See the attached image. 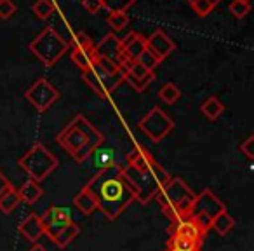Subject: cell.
I'll list each match as a JSON object with an SVG mask.
<instances>
[{
    "mask_svg": "<svg viewBox=\"0 0 254 251\" xmlns=\"http://www.w3.org/2000/svg\"><path fill=\"white\" fill-rule=\"evenodd\" d=\"M19 204H21V199H19L18 190H16L12 185L4 192V194L0 195V211L5 213V215L12 213Z\"/></svg>",
    "mask_w": 254,
    "mask_h": 251,
    "instance_id": "603a6c76",
    "label": "cell"
},
{
    "mask_svg": "<svg viewBox=\"0 0 254 251\" xmlns=\"http://www.w3.org/2000/svg\"><path fill=\"white\" fill-rule=\"evenodd\" d=\"M28 251H47V250H46V248H44V246H42V244L35 243V244H33V246H32V248H30V250H28Z\"/></svg>",
    "mask_w": 254,
    "mask_h": 251,
    "instance_id": "74e56055",
    "label": "cell"
},
{
    "mask_svg": "<svg viewBox=\"0 0 254 251\" xmlns=\"http://www.w3.org/2000/svg\"><path fill=\"white\" fill-rule=\"evenodd\" d=\"M18 164L32 180L42 181L56 169L60 163H58L56 157H54L42 143H35V145L18 161Z\"/></svg>",
    "mask_w": 254,
    "mask_h": 251,
    "instance_id": "ba28073f",
    "label": "cell"
},
{
    "mask_svg": "<svg viewBox=\"0 0 254 251\" xmlns=\"http://www.w3.org/2000/svg\"><path fill=\"white\" fill-rule=\"evenodd\" d=\"M58 143L66 150L70 156H73L78 149H82L84 145H92V147H101L105 142V136L101 131L92 126L84 115H77L66 128L58 135Z\"/></svg>",
    "mask_w": 254,
    "mask_h": 251,
    "instance_id": "5b68a950",
    "label": "cell"
},
{
    "mask_svg": "<svg viewBox=\"0 0 254 251\" xmlns=\"http://www.w3.org/2000/svg\"><path fill=\"white\" fill-rule=\"evenodd\" d=\"M167 248L171 251H200V244H197L195 241L185 239V237H176L171 236L167 241Z\"/></svg>",
    "mask_w": 254,
    "mask_h": 251,
    "instance_id": "484cf974",
    "label": "cell"
},
{
    "mask_svg": "<svg viewBox=\"0 0 254 251\" xmlns=\"http://www.w3.org/2000/svg\"><path fill=\"white\" fill-rule=\"evenodd\" d=\"M138 63H139V65H143V67H145L146 70L153 72L157 67H159L160 63H162V61H160L159 58H157L155 54L152 53V51L145 49L141 54H139V58H138Z\"/></svg>",
    "mask_w": 254,
    "mask_h": 251,
    "instance_id": "1f68e13d",
    "label": "cell"
},
{
    "mask_svg": "<svg viewBox=\"0 0 254 251\" xmlns=\"http://www.w3.org/2000/svg\"><path fill=\"white\" fill-rule=\"evenodd\" d=\"M166 251H171V250H169V248H166ZM200 251H202V250H200Z\"/></svg>",
    "mask_w": 254,
    "mask_h": 251,
    "instance_id": "60d3db41",
    "label": "cell"
},
{
    "mask_svg": "<svg viewBox=\"0 0 254 251\" xmlns=\"http://www.w3.org/2000/svg\"><path fill=\"white\" fill-rule=\"evenodd\" d=\"M240 2H247V4H251V0H240Z\"/></svg>",
    "mask_w": 254,
    "mask_h": 251,
    "instance_id": "ab89813d",
    "label": "cell"
},
{
    "mask_svg": "<svg viewBox=\"0 0 254 251\" xmlns=\"http://www.w3.org/2000/svg\"><path fill=\"white\" fill-rule=\"evenodd\" d=\"M80 234V227L77 225V223H73L71 222L70 225H66L64 229H61L60 232L56 234L54 237H51V241H53L56 246H60V248H66L68 244L71 243V241L75 239V237Z\"/></svg>",
    "mask_w": 254,
    "mask_h": 251,
    "instance_id": "7402d4cb",
    "label": "cell"
},
{
    "mask_svg": "<svg viewBox=\"0 0 254 251\" xmlns=\"http://www.w3.org/2000/svg\"><path fill=\"white\" fill-rule=\"evenodd\" d=\"M25 98L37 112L44 113L61 98V92L46 77H40L25 91Z\"/></svg>",
    "mask_w": 254,
    "mask_h": 251,
    "instance_id": "30bf717a",
    "label": "cell"
},
{
    "mask_svg": "<svg viewBox=\"0 0 254 251\" xmlns=\"http://www.w3.org/2000/svg\"><path fill=\"white\" fill-rule=\"evenodd\" d=\"M42 194H44V190H42V187H40V183L32 180V178L26 180L25 183L18 188L19 199H21V202H26V204H35V202L42 197Z\"/></svg>",
    "mask_w": 254,
    "mask_h": 251,
    "instance_id": "d6986e66",
    "label": "cell"
},
{
    "mask_svg": "<svg viewBox=\"0 0 254 251\" xmlns=\"http://www.w3.org/2000/svg\"><path fill=\"white\" fill-rule=\"evenodd\" d=\"M228 9H230V14H233L237 19H242L249 14L251 4H247V2H240V0H233L232 4L228 5Z\"/></svg>",
    "mask_w": 254,
    "mask_h": 251,
    "instance_id": "d6a6232c",
    "label": "cell"
},
{
    "mask_svg": "<svg viewBox=\"0 0 254 251\" xmlns=\"http://www.w3.org/2000/svg\"><path fill=\"white\" fill-rule=\"evenodd\" d=\"M96 54L101 58H106L110 61H120V54H122V47H120V39L115 33H108L99 44H96Z\"/></svg>",
    "mask_w": 254,
    "mask_h": 251,
    "instance_id": "ac0fdd59",
    "label": "cell"
},
{
    "mask_svg": "<svg viewBox=\"0 0 254 251\" xmlns=\"http://www.w3.org/2000/svg\"><path fill=\"white\" fill-rule=\"evenodd\" d=\"M120 47H122V54H120L119 65L126 68L138 61L139 54L146 49V37H143L138 32H129L124 39H120Z\"/></svg>",
    "mask_w": 254,
    "mask_h": 251,
    "instance_id": "4fadbf2b",
    "label": "cell"
},
{
    "mask_svg": "<svg viewBox=\"0 0 254 251\" xmlns=\"http://www.w3.org/2000/svg\"><path fill=\"white\" fill-rule=\"evenodd\" d=\"M190 5L198 18H205L216 9V4L212 0H193V2H190Z\"/></svg>",
    "mask_w": 254,
    "mask_h": 251,
    "instance_id": "4dcf8cb0",
    "label": "cell"
},
{
    "mask_svg": "<svg viewBox=\"0 0 254 251\" xmlns=\"http://www.w3.org/2000/svg\"><path fill=\"white\" fill-rule=\"evenodd\" d=\"M129 14L124 11H115V12H110L108 18H106V23H108L110 26H112L115 32H120V30H124L127 25H129Z\"/></svg>",
    "mask_w": 254,
    "mask_h": 251,
    "instance_id": "f1b7e54d",
    "label": "cell"
},
{
    "mask_svg": "<svg viewBox=\"0 0 254 251\" xmlns=\"http://www.w3.org/2000/svg\"><path fill=\"white\" fill-rule=\"evenodd\" d=\"M253 143H254V136H247L246 140H244V143H240V152L244 154V156L247 157L249 161L254 159V150H253Z\"/></svg>",
    "mask_w": 254,
    "mask_h": 251,
    "instance_id": "e575fe53",
    "label": "cell"
},
{
    "mask_svg": "<svg viewBox=\"0 0 254 251\" xmlns=\"http://www.w3.org/2000/svg\"><path fill=\"white\" fill-rule=\"evenodd\" d=\"M126 161L127 164L122 166V173L131 183L136 201L141 204H148L157 192L173 178L141 145H136L127 154Z\"/></svg>",
    "mask_w": 254,
    "mask_h": 251,
    "instance_id": "7a4b0ae2",
    "label": "cell"
},
{
    "mask_svg": "<svg viewBox=\"0 0 254 251\" xmlns=\"http://www.w3.org/2000/svg\"><path fill=\"white\" fill-rule=\"evenodd\" d=\"M146 49L152 51L160 61H164L174 49H176V44L171 37H167L162 30H157L150 37H146Z\"/></svg>",
    "mask_w": 254,
    "mask_h": 251,
    "instance_id": "2e32d148",
    "label": "cell"
},
{
    "mask_svg": "<svg viewBox=\"0 0 254 251\" xmlns=\"http://www.w3.org/2000/svg\"><path fill=\"white\" fill-rule=\"evenodd\" d=\"M200 112L207 117L209 120H216L223 112H225V105L221 103V99L218 96H209L204 99V103L200 105Z\"/></svg>",
    "mask_w": 254,
    "mask_h": 251,
    "instance_id": "44dd1931",
    "label": "cell"
},
{
    "mask_svg": "<svg viewBox=\"0 0 254 251\" xmlns=\"http://www.w3.org/2000/svg\"><path fill=\"white\" fill-rule=\"evenodd\" d=\"M32 11L39 19H47L56 11V2L54 0H37L35 4H33Z\"/></svg>",
    "mask_w": 254,
    "mask_h": 251,
    "instance_id": "83f0119b",
    "label": "cell"
},
{
    "mask_svg": "<svg viewBox=\"0 0 254 251\" xmlns=\"http://www.w3.org/2000/svg\"><path fill=\"white\" fill-rule=\"evenodd\" d=\"M188 2H193V0H188ZM212 2H214V4H216V5H218V4H219V2H221V0H212Z\"/></svg>",
    "mask_w": 254,
    "mask_h": 251,
    "instance_id": "f35d334b",
    "label": "cell"
},
{
    "mask_svg": "<svg viewBox=\"0 0 254 251\" xmlns=\"http://www.w3.org/2000/svg\"><path fill=\"white\" fill-rule=\"evenodd\" d=\"M92 156H94V164L98 167V171L106 169L112 164H115V150L113 149H101V147H98L92 152Z\"/></svg>",
    "mask_w": 254,
    "mask_h": 251,
    "instance_id": "cb8c5ba5",
    "label": "cell"
},
{
    "mask_svg": "<svg viewBox=\"0 0 254 251\" xmlns=\"http://www.w3.org/2000/svg\"><path fill=\"white\" fill-rule=\"evenodd\" d=\"M18 230L26 241H30V243H37L40 237L46 236L42 218H40V215H37V213H30V215L19 223Z\"/></svg>",
    "mask_w": 254,
    "mask_h": 251,
    "instance_id": "e0dca14e",
    "label": "cell"
},
{
    "mask_svg": "<svg viewBox=\"0 0 254 251\" xmlns=\"http://www.w3.org/2000/svg\"><path fill=\"white\" fill-rule=\"evenodd\" d=\"M70 49L68 40H64L53 26H46L32 42L28 51L46 67H54Z\"/></svg>",
    "mask_w": 254,
    "mask_h": 251,
    "instance_id": "8992f818",
    "label": "cell"
},
{
    "mask_svg": "<svg viewBox=\"0 0 254 251\" xmlns=\"http://www.w3.org/2000/svg\"><path fill=\"white\" fill-rule=\"evenodd\" d=\"M73 204L82 215H92V213L98 209V202H96L94 195L91 194L87 187H84L73 199Z\"/></svg>",
    "mask_w": 254,
    "mask_h": 251,
    "instance_id": "ffe728a7",
    "label": "cell"
},
{
    "mask_svg": "<svg viewBox=\"0 0 254 251\" xmlns=\"http://www.w3.org/2000/svg\"><path fill=\"white\" fill-rule=\"evenodd\" d=\"M40 218H42L46 236L49 237V239L56 236L61 229H64V227L73 222V220H71L70 208H66V206H56V204L49 206V209H47Z\"/></svg>",
    "mask_w": 254,
    "mask_h": 251,
    "instance_id": "7c38bea8",
    "label": "cell"
},
{
    "mask_svg": "<svg viewBox=\"0 0 254 251\" xmlns=\"http://www.w3.org/2000/svg\"><path fill=\"white\" fill-rule=\"evenodd\" d=\"M139 129L148 136L152 142L159 143L174 129V120L159 106H153L141 120H139Z\"/></svg>",
    "mask_w": 254,
    "mask_h": 251,
    "instance_id": "9c48e42d",
    "label": "cell"
},
{
    "mask_svg": "<svg viewBox=\"0 0 254 251\" xmlns=\"http://www.w3.org/2000/svg\"><path fill=\"white\" fill-rule=\"evenodd\" d=\"M71 46V54L70 60L75 67H78L82 72L89 70L94 65V61L98 60L96 54V44L87 33L84 32H75L71 35V42H68Z\"/></svg>",
    "mask_w": 254,
    "mask_h": 251,
    "instance_id": "8fae6325",
    "label": "cell"
},
{
    "mask_svg": "<svg viewBox=\"0 0 254 251\" xmlns=\"http://www.w3.org/2000/svg\"><path fill=\"white\" fill-rule=\"evenodd\" d=\"M167 232H169V236L185 237V239L195 241V243L200 244V246H202V243H204L205 236H207V234L202 232L200 227H198L193 220L187 218V216H185V218L176 220V222H171Z\"/></svg>",
    "mask_w": 254,
    "mask_h": 251,
    "instance_id": "5bb4252c",
    "label": "cell"
},
{
    "mask_svg": "<svg viewBox=\"0 0 254 251\" xmlns=\"http://www.w3.org/2000/svg\"><path fill=\"white\" fill-rule=\"evenodd\" d=\"M9 187H11V181H9L7 178L4 176V174L0 173V195L4 194V192L7 190Z\"/></svg>",
    "mask_w": 254,
    "mask_h": 251,
    "instance_id": "8d00e7d4",
    "label": "cell"
},
{
    "mask_svg": "<svg viewBox=\"0 0 254 251\" xmlns=\"http://www.w3.org/2000/svg\"><path fill=\"white\" fill-rule=\"evenodd\" d=\"M159 98L162 99L166 105H174V103L181 98V91H180V87L174 84V82H166V84L160 87Z\"/></svg>",
    "mask_w": 254,
    "mask_h": 251,
    "instance_id": "4316f807",
    "label": "cell"
},
{
    "mask_svg": "<svg viewBox=\"0 0 254 251\" xmlns=\"http://www.w3.org/2000/svg\"><path fill=\"white\" fill-rule=\"evenodd\" d=\"M18 11L16 4L12 0H0V19H9Z\"/></svg>",
    "mask_w": 254,
    "mask_h": 251,
    "instance_id": "836d02e7",
    "label": "cell"
},
{
    "mask_svg": "<svg viewBox=\"0 0 254 251\" xmlns=\"http://www.w3.org/2000/svg\"><path fill=\"white\" fill-rule=\"evenodd\" d=\"M85 187L91 190L98 202V209L108 220H115L129 208L132 201H136V194L131 183L122 173V166L112 164L106 169L98 171L96 176L87 181Z\"/></svg>",
    "mask_w": 254,
    "mask_h": 251,
    "instance_id": "6da1fadb",
    "label": "cell"
},
{
    "mask_svg": "<svg viewBox=\"0 0 254 251\" xmlns=\"http://www.w3.org/2000/svg\"><path fill=\"white\" fill-rule=\"evenodd\" d=\"M153 199H157L164 215L171 222H176V220L187 216L188 209H190L191 202L195 199V194L183 178L174 176L157 192V195Z\"/></svg>",
    "mask_w": 254,
    "mask_h": 251,
    "instance_id": "3957f363",
    "label": "cell"
},
{
    "mask_svg": "<svg viewBox=\"0 0 254 251\" xmlns=\"http://www.w3.org/2000/svg\"><path fill=\"white\" fill-rule=\"evenodd\" d=\"M221 211H226L225 204L218 199V195L209 188H204L198 195H195L190 209L187 213V218L193 220L204 234H207L212 227V220Z\"/></svg>",
    "mask_w": 254,
    "mask_h": 251,
    "instance_id": "52a82bcc",
    "label": "cell"
},
{
    "mask_svg": "<svg viewBox=\"0 0 254 251\" xmlns=\"http://www.w3.org/2000/svg\"><path fill=\"white\" fill-rule=\"evenodd\" d=\"M124 68L115 61L98 56L89 70L82 72V81L99 96L106 99L124 82Z\"/></svg>",
    "mask_w": 254,
    "mask_h": 251,
    "instance_id": "277c9868",
    "label": "cell"
},
{
    "mask_svg": "<svg viewBox=\"0 0 254 251\" xmlns=\"http://www.w3.org/2000/svg\"><path fill=\"white\" fill-rule=\"evenodd\" d=\"M233 227H235V220L232 218V215H230L228 211H221L214 220H212L211 229H214L219 236H226Z\"/></svg>",
    "mask_w": 254,
    "mask_h": 251,
    "instance_id": "d4e9b609",
    "label": "cell"
},
{
    "mask_svg": "<svg viewBox=\"0 0 254 251\" xmlns=\"http://www.w3.org/2000/svg\"><path fill=\"white\" fill-rule=\"evenodd\" d=\"M136 2H138V0H101L103 9H106L108 12H115V11L127 12Z\"/></svg>",
    "mask_w": 254,
    "mask_h": 251,
    "instance_id": "f546056e",
    "label": "cell"
},
{
    "mask_svg": "<svg viewBox=\"0 0 254 251\" xmlns=\"http://www.w3.org/2000/svg\"><path fill=\"white\" fill-rule=\"evenodd\" d=\"M124 72H126V74H124V82H129V84L139 92L145 91V89L153 82V79H155V74L146 70V68L143 67V65H139L138 61H134V63H131L129 67H126Z\"/></svg>",
    "mask_w": 254,
    "mask_h": 251,
    "instance_id": "9a60e30c",
    "label": "cell"
},
{
    "mask_svg": "<svg viewBox=\"0 0 254 251\" xmlns=\"http://www.w3.org/2000/svg\"><path fill=\"white\" fill-rule=\"evenodd\" d=\"M82 5H84V9L89 14H98L103 9L101 0H82Z\"/></svg>",
    "mask_w": 254,
    "mask_h": 251,
    "instance_id": "d590c367",
    "label": "cell"
}]
</instances>
